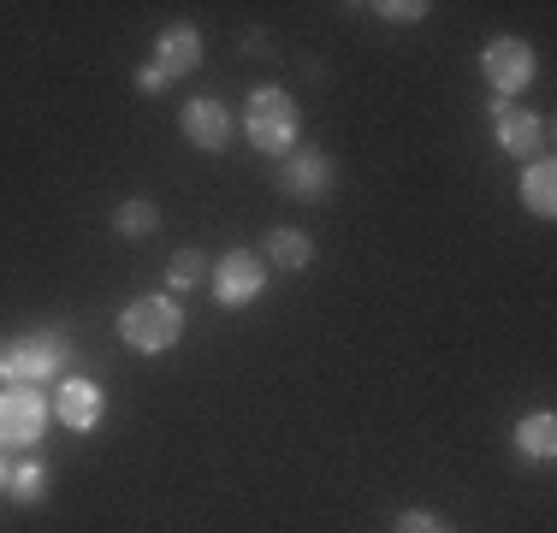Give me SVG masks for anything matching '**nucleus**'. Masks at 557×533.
<instances>
[{
  "instance_id": "0eeeda50",
  "label": "nucleus",
  "mask_w": 557,
  "mask_h": 533,
  "mask_svg": "<svg viewBox=\"0 0 557 533\" xmlns=\"http://www.w3.org/2000/svg\"><path fill=\"white\" fill-rule=\"evenodd\" d=\"M278 190H285L290 202H321V196L333 190V154L290 149L285 160H278Z\"/></svg>"
},
{
  "instance_id": "9b49d317",
  "label": "nucleus",
  "mask_w": 557,
  "mask_h": 533,
  "mask_svg": "<svg viewBox=\"0 0 557 533\" xmlns=\"http://www.w3.org/2000/svg\"><path fill=\"white\" fill-rule=\"evenodd\" d=\"M149 65H161L166 84L172 77H190L196 65H202V36H196L190 24H166V30L154 36V60Z\"/></svg>"
},
{
  "instance_id": "9d476101",
  "label": "nucleus",
  "mask_w": 557,
  "mask_h": 533,
  "mask_svg": "<svg viewBox=\"0 0 557 533\" xmlns=\"http://www.w3.org/2000/svg\"><path fill=\"white\" fill-rule=\"evenodd\" d=\"M493 137H498V149L504 154H546V142H552V125L546 119H534V113H522V107H493Z\"/></svg>"
},
{
  "instance_id": "412c9836",
  "label": "nucleus",
  "mask_w": 557,
  "mask_h": 533,
  "mask_svg": "<svg viewBox=\"0 0 557 533\" xmlns=\"http://www.w3.org/2000/svg\"><path fill=\"white\" fill-rule=\"evenodd\" d=\"M0 492H7V462H0Z\"/></svg>"
},
{
  "instance_id": "20e7f679",
  "label": "nucleus",
  "mask_w": 557,
  "mask_h": 533,
  "mask_svg": "<svg viewBox=\"0 0 557 533\" xmlns=\"http://www.w3.org/2000/svg\"><path fill=\"white\" fill-rule=\"evenodd\" d=\"M481 77L498 89V101L522 96V89L534 84V48H528L522 36H493V42L481 48Z\"/></svg>"
},
{
  "instance_id": "f03ea898",
  "label": "nucleus",
  "mask_w": 557,
  "mask_h": 533,
  "mask_svg": "<svg viewBox=\"0 0 557 533\" xmlns=\"http://www.w3.org/2000/svg\"><path fill=\"white\" fill-rule=\"evenodd\" d=\"M119 338L137 356H166L184 338V309L172 297H131L119 309Z\"/></svg>"
},
{
  "instance_id": "4468645a",
  "label": "nucleus",
  "mask_w": 557,
  "mask_h": 533,
  "mask_svg": "<svg viewBox=\"0 0 557 533\" xmlns=\"http://www.w3.org/2000/svg\"><path fill=\"white\" fill-rule=\"evenodd\" d=\"M7 498L18 504V510H36V504H48V469L36 457L12 462L7 469Z\"/></svg>"
},
{
  "instance_id": "423d86ee",
  "label": "nucleus",
  "mask_w": 557,
  "mask_h": 533,
  "mask_svg": "<svg viewBox=\"0 0 557 533\" xmlns=\"http://www.w3.org/2000/svg\"><path fill=\"white\" fill-rule=\"evenodd\" d=\"M208 285H214V302H220V309H249V302L261 297V285H268V273H261V261H256V256L232 249V256H220V261H214Z\"/></svg>"
},
{
  "instance_id": "1a4fd4ad",
  "label": "nucleus",
  "mask_w": 557,
  "mask_h": 533,
  "mask_svg": "<svg viewBox=\"0 0 557 533\" xmlns=\"http://www.w3.org/2000/svg\"><path fill=\"white\" fill-rule=\"evenodd\" d=\"M178 131H184V142H196V149H208V154H220L225 142H232V107L214 101V96H196L190 107H178Z\"/></svg>"
},
{
  "instance_id": "39448f33",
  "label": "nucleus",
  "mask_w": 557,
  "mask_h": 533,
  "mask_svg": "<svg viewBox=\"0 0 557 533\" xmlns=\"http://www.w3.org/2000/svg\"><path fill=\"white\" fill-rule=\"evenodd\" d=\"M48 433V404L30 385H7L0 392V450H30Z\"/></svg>"
},
{
  "instance_id": "7ed1b4c3",
  "label": "nucleus",
  "mask_w": 557,
  "mask_h": 533,
  "mask_svg": "<svg viewBox=\"0 0 557 533\" xmlns=\"http://www.w3.org/2000/svg\"><path fill=\"white\" fill-rule=\"evenodd\" d=\"M65 368V338L60 332H30V338H7L0 344V385H42Z\"/></svg>"
},
{
  "instance_id": "2eb2a0df",
  "label": "nucleus",
  "mask_w": 557,
  "mask_h": 533,
  "mask_svg": "<svg viewBox=\"0 0 557 533\" xmlns=\"http://www.w3.org/2000/svg\"><path fill=\"white\" fill-rule=\"evenodd\" d=\"M268 256L285 266V273H302V266L314 261V237L297 232V225H273V232H268Z\"/></svg>"
},
{
  "instance_id": "f257e3e1",
  "label": "nucleus",
  "mask_w": 557,
  "mask_h": 533,
  "mask_svg": "<svg viewBox=\"0 0 557 533\" xmlns=\"http://www.w3.org/2000/svg\"><path fill=\"white\" fill-rule=\"evenodd\" d=\"M244 137H249V149H256V154L285 160V154L302 142V113H297V101H290L278 84L249 89V101H244Z\"/></svg>"
},
{
  "instance_id": "f3484780",
  "label": "nucleus",
  "mask_w": 557,
  "mask_h": 533,
  "mask_svg": "<svg viewBox=\"0 0 557 533\" xmlns=\"http://www.w3.org/2000/svg\"><path fill=\"white\" fill-rule=\"evenodd\" d=\"M208 273H214V266H208L202 249H178V256L166 261V285H172V290H196Z\"/></svg>"
},
{
  "instance_id": "aec40b11",
  "label": "nucleus",
  "mask_w": 557,
  "mask_h": 533,
  "mask_svg": "<svg viewBox=\"0 0 557 533\" xmlns=\"http://www.w3.org/2000/svg\"><path fill=\"white\" fill-rule=\"evenodd\" d=\"M137 96H166V72H161V65H137Z\"/></svg>"
},
{
  "instance_id": "6ab92c4d",
  "label": "nucleus",
  "mask_w": 557,
  "mask_h": 533,
  "mask_svg": "<svg viewBox=\"0 0 557 533\" xmlns=\"http://www.w3.org/2000/svg\"><path fill=\"white\" fill-rule=\"evenodd\" d=\"M397 533H450V522L433 516V510H404L397 516Z\"/></svg>"
},
{
  "instance_id": "f8f14e48",
  "label": "nucleus",
  "mask_w": 557,
  "mask_h": 533,
  "mask_svg": "<svg viewBox=\"0 0 557 533\" xmlns=\"http://www.w3.org/2000/svg\"><path fill=\"white\" fill-rule=\"evenodd\" d=\"M516 196H522V208L534 213V220H552V213H557V166H552L546 154L522 166V178H516Z\"/></svg>"
},
{
  "instance_id": "ddd939ff",
  "label": "nucleus",
  "mask_w": 557,
  "mask_h": 533,
  "mask_svg": "<svg viewBox=\"0 0 557 533\" xmlns=\"http://www.w3.org/2000/svg\"><path fill=\"white\" fill-rule=\"evenodd\" d=\"M516 450H522L528 462H552L557 457V416L552 409H534V416L516 421Z\"/></svg>"
},
{
  "instance_id": "6e6552de",
  "label": "nucleus",
  "mask_w": 557,
  "mask_h": 533,
  "mask_svg": "<svg viewBox=\"0 0 557 533\" xmlns=\"http://www.w3.org/2000/svg\"><path fill=\"white\" fill-rule=\"evenodd\" d=\"M54 421L72 426V433H96V426L108 421V397H101V385L84 380V373L60 380V392H54Z\"/></svg>"
},
{
  "instance_id": "a211bd4d",
  "label": "nucleus",
  "mask_w": 557,
  "mask_h": 533,
  "mask_svg": "<svg viewBox=\"0 0 557 533\" xmlns=\"http://www.w3.org/2000/svg\"><path fill=\"white\" fill-rule=\"evenodd\" d=\"M374 12H380L386 24H416V18H428L433 7H428V0H380Z\"/></svg>"
},
{
  "instance_id": "dca6fc26",
  "label": "nucleus",
  "mask_w": 557,
  "mask_h": 533,
  "mask_svg": "<svg viewBox=\"0 0 557 533\" xmlns=\"http://www.w3.org/2000/svg\"><path fill=\"white\" fill-rule=\"evenodd\" d=\"M154 225H161V208H154L149 196H131V202L113 208V232L119 237H149Z\"/></svg>"
}]
</instances>
